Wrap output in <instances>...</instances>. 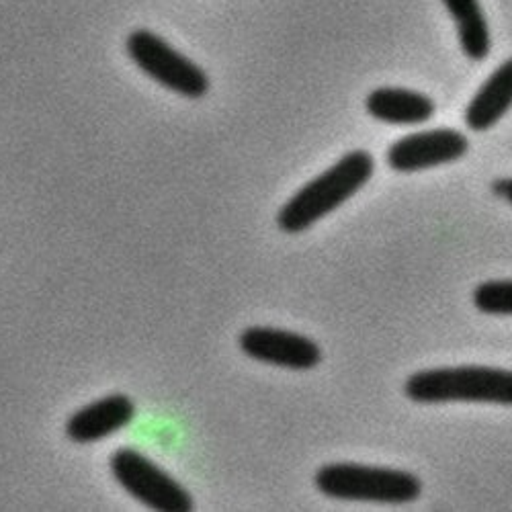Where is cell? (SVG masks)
Listing matches in <instances>:
<instances>
[{"mask_svg": "<svg viewBox=\"0 0 512 512\" xmlns=\"http://www.w3.org/2000/svg\"><path fill=\"white\" fill-rule=\"evenodd\" d=\"M443 5L457 25L463 54L474 62L486 60L492 50V37L480 0H443Z\"/></svg>", "mask_w": 512, "mask_h": 512, "instance_id": "8fae6325", "label": "cell"}, {"mask_svg": "<svg viewBox=\"0 0 512 512\" xmlns=\"http://www.w3.org/2000/svg\"><path fill=\"white\" fill-rule=\"evenodd\" d=\"M127 54L162 87L187 99H201L207 89V74L189 58L170 48L162 37L148 29H138L127 37Z\"/></svg>", "mask_w": 512, "mask_h": 512, "instance_id": "277c9868", "label": "cell"}, {"mask_svg": "<svg viewBox=\"0 0 512 512\" xmlns=\"http://www.w3.org/2000/svg\"><path fill=\"white\" fill-rule=\"evenodd\" d=\"M474 304L492 316H512V279L486 281L476 287Z\"/></svg>", "mask_w": 512, "mask_h": 512, "instance_id": "7c38bea8", "label": "cell"}, {"mask_svg": "<svg viewBox=\"0 0 512 512\" xmlns=\"http://www.w3.org/2000/svg\"><path fill=\"white\" fill-rule=\"evenodd\" d=\"M406 396L418 404L484 402L512 406V371L494 367H453L414 373Z\"/></svg>", "mask_w": 512, "mask_h": 512, "instance_id": "7a4b0ae2", "label": "cell"}, {"mask_svg": "<svg viewBox=\"0 0 512 512\" xmlns=\"http://www.w3.org/2000/svg\"><path fill=\"white\" fill-rule=\"evenodd\" d=\"M316 486L322 494L340 500L408 504L420 496L416 476L398 469L355 463L324 465L316 474Z\"/></svg>", "mask_w": 512, "mask_h": 512, "instance_id": "3957f363", "label": "cell"}, {"mask_svg": "<svg viewBox=\"0 0 512 512\" xmlns=\"http://www.w3.org/2000/svg\"><path fill=\"white\" fill-rule=\"evenodd\" d=\"M492 191L496 197L504 199L506 203L512 205V179H498L492 183Z\"/></svg>", "mask_w": 512, "mask_h": 512, "instance_id": "4fadbf2b", "label": "cell"}, {"mask_svg": "<svg viewBox=\"0 0 512 512\" xmlns=\"http://www.w3.org/2000/svg\"><path fill=\"white\" fill-rule=\"evenodd\" d=\"M365 105L371 117L394 125H418L435 115V103L429 97L396 87L375 89Z\"/></svg>", "mask_w": 512, "mask_h": 512, "instance_id": "30bf717a", "label": "cell"}, {"mask_svg": "<svg viewBox=\"0 0 512 512\" xmlns=\"http://www.w3.org/2000/svg\"><path fill=\"white\" fill-rule=\"evenodd\" d=\"M134 416V402L123 394H113L78 410L66 424V435L74 443H97L121 431L123 426L134 420Z\"/></svg>", "mask_w": 512, "mask_h": 512, "instance_id": "ba28073f", "label": "cell"}, {"mask_svg": "<svg viewBox=\"0 0 512 512\" xmlns=\"http://www.w3.org/2000/svg\"><path fill=\"white\" fill-rule=\"evenodd\" d=\"M469 150V140L451 127L410 134L392 144L388 150V164L398 173L451 164L463 158Z\"/></svg>", "mask_w": 512, "mask_h": 512, "instance_id": "8992f818", "label": "cell"}, {"mask_svg": "<svg viewBox=\"0 0 512 512\" xmlns=\"http://www.w3.org/2000/svg\"><path fill=\"white\" fill-rule=\"evenodd\" d=\"M111 469L127 492L154 510L189 512L193 508V500L181 484L132 449L117 451L111 459Z\"/></svg>", "mask_w": 512, "mask_h": 512, "instance_id": "5b68a950", "label": "cell"}, {"mask_svg": "<svg viewBox=\"0 0 512 512\" xmlns=\"http://www.w3.org/2000/svg\"><path fill=\"white\" fill-rule=\"evenodd\" d=\"M512 109V58L502 62L465 109V123L474 132H488Z\"/></svg>", "mask_w": 512, "mask_h": 512, "instance_id": "9c48e42d", "label": "cell"}, {"mask_svg": "<svg viewBox=\"0 0 512 512\" xmlns=\"http://www.w3.org/2000/svg\"><path fill=\"white\" fill-rule=\"evenodd\" d=\"M240 347L256 361L300 371L316 367L322 357L314 340L302 334L265 326L246 328L240 336Z\"/></svg>", "mask_w": 512, "mask_h": 512, "instance_id": "52a82bcc", "label": "cell"}, {"mask_svg": "<svg viewBox=\"0 0 512 512\" xmlns=\"http://www.w3.org/2000/svg\"><path fill=\"white\" fill-rule=\"evenodd\" d=\"M373 170L375 160L369 152H349L283 205L277 216L279 228L289 234L312 228L318 220L359 193L373 177Z\"/></svg>", "mask_w": 512, "mask_h": 512, "instance_id": "6da1fadb", "label": "cell"}]
</instances>
